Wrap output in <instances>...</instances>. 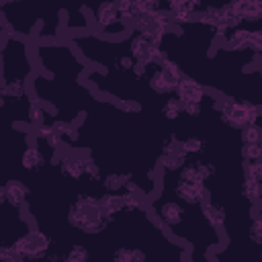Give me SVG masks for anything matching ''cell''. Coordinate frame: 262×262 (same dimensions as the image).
Listing matches in <instances>:
<instances>
[{"mask_svg": "<svg viewBox=\"0 0 262 262\" xmlns=\"http://www.w3.org/2000/svg\"><path fill=\"white\" fill-rule=\"evenodd\" d=\"M219 108V115L221 119L231 127V129H237L242 131L244 127L252 125L258 121L260 117V111L258 106H254L252 102L248 100H235V98H223L219 104H215Z\"/></svg>", "mask_w": 262, "mask_h": 262, "instance_id": "cell-1", "label": "cell"}, {"mask_svg": "<svg viewBox=\"0 0 262 262\" xmlns=\"http://www.w3.org/2000/svg\"><path fill=\"white\" fill-rule=\"evenodd\" d=\"M49 246H51V239H47L41 231H29L27 235L18 237L12 244V248L23 258H43V256H47Z\"/></svg>", "mask_w": 262, "mask_h": 262, "instance_id": "cell-2", "label": "cell"}, {"mask_svg": "<svg viewBox=\"0 0 262 262\" xmlns=\"http://www.w3.org/2000/svg\"><path fill=\"white\" fill-rule=\"evenodd\" d=\"M129 49H131L133 59H135V61H141V63H160L162 59L168 57V53L162 51L160 45H154V43H151L145 35H141V33L131 39Z\"/></svg>", "mask_w": 262, "mask_h": 262, "instance_id": "cell-3", "label": "cell"}, {"mask_svg": "<svg viewBox=\"0 0 262 262\" xmlns=\"http://www.w3.org/2000/svg\"><path fill=\"white\" fill-rule=\"evenodd\" d=\"M96 25L104 31V33H113L115 29H119L121 33L125 31V20L121 18V12L117 8V4L113 0H104L98 4L96 12H94Z\"/></svg>", "mask_w": 262, "mask_h": 262, "instance_id": "cell-4", "label": "cell"}, {"mask_svg": "<svg viewBox=\"0 0 262 262\" xmlns=\"http://www.w3.org/2000/svg\"><path fill=\"white\" fill-rule=\"evenodd\" d=\"M174 192H176V196H180V201H184L188 205H201L211 199V190L205 184H192V182H184V180H180L176 184Z\"/></svg>", "mask_w": 262, "mask_h": 262, "instance_id": "cell-5", "label": "cell"}, {"mask_svg": "<svg viewBox=\"0 0 262 262\" xmlns=\"http://www.w3.org/2000/svg\"><path fill=\"white\" fill-rule=\"evenodd\" d=\"M176 98H180L182 102H203L207 90L203 84H199L194 78L190 76H182L176 84Z\"/></svg>", "mask_w": 262, "mask_h": 262, "instance_id": "cell-6", "label": "cell"}, {"mask_svg": "<svg viewBox=\"0 0 262 262\" xmlns=\"http://www.w3.org/2000/svg\"><path fill=\"white\" fill-rule=\"evenodd\" d=\"M215 174V168L211 164L199 162V164H188L180 168V180L184 182H192V184H205V180Z\"/></svg>", "mask_w": 262, "mask_h": 262, "instance_id": "cell-7", "label": "cell"}, {"mask_svg": "<svg viewBox=\"0 0 262 262\" xmlns=\"http://www.w3.org/2000/svg\"><path fill=\"white\" fill-rule=\"evenodd\" d=\"M0 201L10 203L12 207L18 209V207L27 201V188H25V184L18 182V180H10V182H6V184L0 188Z\"/></svg>", "mask_w": 262, "mask_h": 262, "instance_id": "cell-8", "label": "cell"}, {"mask_svg": "<svg viewBox=\"0 0 262 262\" xmlns=\"http://www.w3.org/2000/svg\"><path fill=\"white\" fill-rule=\"evenodd\" d=\"M176 84H178V80L172 78L170 74H166L162 68H158V70L151 74V78H149V88H151L156 94H170V92L176 90Z\"/></svg>", "mask_w": 262, "mask_h": 262, "instance_id": "cell-9", "label": "cell"}, {"mask_svg": "<svg viewBox=\"0 0 262 262\" xmlns=\"http://www.w3.org/2000/svg\"><path fill=\"white\" fill-rule=\"evenodd\" d=\"M98 209L102 213V217L106 221H113L115 213L123 211L125 209V203H123V194H117V192H108V194H102L98 199Z\"/></svg>", "mask_w": 262, "mask_h": 262, "instance_id": "cell-10", "label": "cell"}, {"mask_svg": "<svg viewBox=\"0 0 262 262\" xmlns=\"http://www.w3.org/2000/svg\"><path fill=\"white\" fill-rule=\"evenodd\" d=\"M201 213H203V217L207 219V223H209L213 229H217V231L223 229V223H225V211H223V207H219L217 203H213V199L201 203Z\"/></svg>", "mask_w": 262, "mask_h": 262, "instance_id": "cell-11", "label": "cell"}, {"mask_svg": "<svg viewBox=\"0 0 262 262\" xmlns=\"http://www.w3.org/2000/svg\"><path fill=\"white\" fill-rule=\"evenodd\" d=\"M96 215H98V209H86V207H80V205L74 203V207L68 211V223L72 227L84 229Z\"/></svg>", "mask_w": 262, "mask_h": 262, "instance_id": "cell-12", "label": "cell"}, {"mask_svg": "<svg viewBox=\"0 0 262 262\" xmlns=\"http://www.w3.org/2000/svg\"><path fill=\"white\" fill-rule=\"evenodd\" d=\"M61 172L72 180H78V178L86 176V158H82V156H66L61 160Z\"/></svg>", "mask_w": 262, "mask_h": 262, "instance_id": "cell-13", "label": "cell"}, {"mask_svg": "<svg viewBox=\"0 0 262 262\" xmlns=\"http://www.w3.org/2000/svg\"><path fill=\"white\" fill-rule=\"evenodd\" d=\"M219 14H221V29H219V33H223V31H233V29H237L239 25H242V16L231 8V4H223V6H219Z\"/></svg>", "mask_w": 262, "mask_h": 262, "instance_id": "cell-14", "label": "cell"}, {"mask_svg": "<svg viewBox=\"0 0 262 262\" xmlns=\"http://www.w3.org/2000/svg\"><path fill=\"white\" fill-rule=\"evenodd\" d=\"M182 209H180V205H176V203H164L162 207H160V211H158V215H160V219L166 223V225H178L180 221H182Z\"/></svg>", "mask_w": 262, "mask_h": 262, "instance_id": "cell-15", "label": "cell"}, {"mask_svg": "<svg viewBox=\"0 0 262 262\" xmlns=\"http://www.w3.org/2000/svg\"><path fill=\"white\" fill-rule=\"evenodd\" d=\"M194 20H199V23L205 25V27L215 29L217 33H219V29H221V14H219V8H217V6H207L205 10H201V12L194 16Z\"/></svg>", "mask_w": 262, "mask_h": 262, "instance_id": "cell-16", "label": "cell"}, {"mask_svg": "<svg viewBox=\"0 0 262 262\" xmlns=\"http://www.w3.org/2000/svg\"><path fill=\"white\" fill-rule=\"evenodd\" d=\"M242 194L250 203H260L262 201V180L244 178V182H242Z\"/></svg>", "mask_w": 262, "mask_h": 262, "instance_id": "cell-17", "label": "cell"}, {"mask_svg": "<svg viewBox=\"0 0 262 262\" xmlns=\"http://www.w3.org/2000/svg\"><path fill=\"white\" fill-rule=\"evenodd\" d=\"M20 162H23V168H25V170H39V168L45 164V158H43L41 149L33 145V147H27V149H25Z\"/></svg>", "mask_w": 262, "mask_h": 262, "instance_id": "cell-18", "label": "cell"}, {"mask_svg": "<svg viewBox=\"0 0 262 262\" xmlns=\"http://www.w3.org/2000/svg\"><path fill=\"white\" fill-rule=\"evenodd\" d=\"M37 129H39V131H37V137H39V139H43L49 147L57 149V147L61 145V141H63V139L57 135V131L53 129V125H45V123H43V125H39Z\"/></svg>", "mask_w": 262, "mask_h": 262, "instance_id": "cell-19", "label": "cell"}, {"mask_svg": "<svg viewBox=\"0 0 262 262\" xmlns=\"http://www.w3.org/2000/svg\"><path fill=\"white\" fill-rule=\"evenodd\" d=\"M168 10H170V18H172L174 25H186V23H192V20H194V10L188 8L186 4L168 8Z\"/></svg>", "mask_w": 262, "mask_h": 262, "instance_id": "cell-20", "label": "cell"}, {"mask_svg": "<svg viewBox=\"0 0 262 262\" xmlns=\"http://www.w3.org/2000/svg\"><path fill=\"white\" fill-rule=\"evenodd\" d=\"M113 260H117V262H143L145 254L137 248H121L113 254Z\"/></svg>", "mask_w": 262, "mask_h": 262, "instance_id": "cell-21", "label": "cell"}, {"mask_svg": "<svg viewBox=\"0 0 262 262\" xmlns=\"http://www.w3.org/2000/svg\"><path fill=\"white\" fill-rule=\"evenodd\" d=\"M53 129L57 131V135L66 141H76L78 137H80V133H78V129H76V125H72V123H68V121H53Z\"/></svg>", "mask_w": 262, "mask_h": 262, "instance_id": "cell-22", "label": "cell"}, {"mask_svg": "<svg viewBox=\"0 0 262 262\" xmlns=\"http://www.w3.org/2000/svg\"><path fill=\"white\" fill-rule=\"evenodd\" d=\"M248 29H233V33L229 35L227 39V49L231 51H239V49H246V41H248Z\"/></svg>", "mask_w": 262, "mask_h": 262, "instance_id": "cell-23", "label": "cell"}, {"mask_svg": "<svg viewBox=\"0 0 262 262\" xmlns=\"http://www.w3.org/2000/svg\"><path fill=\"white\" fill-rule=\"evenodd\" d=\"M184 113V102L180 100V98H168L166 102H164V106H162V115L166 117V119H176V117H180Z\"/></svg>", "mask_w": 262, "mask_h": 262, "instance_id": "cell-24", "label": "cell"}, {"mask_svg": "<svg viewBox=\"0 0 262 262\" xmlns=\"http://www.w3.org/2000/svg\"><path fill=\"white\" fill-rule=\"evenodd\" d=\"M160 164L166 170H180L186 164V156L184 154H168V151H164V156L160 158Z\"/></svg>", "mask_w": 262, "mask_h": 262, "instance_id": "cell-25", "label": "cell"}, {"mask_svg": "<svg viewBox=\"0 0 262 262\" xmlns=\"http://www.w3.org/2000/svg\"><path fill=\"white\" fill-rule=\"evenodd\" d=\"M242 172H244V178H256V180H262V158L260 160H244L242 162Z\"/></svg>", "mask_w": 262, "mask_h": 262, "instance_id": "cell-26", "label": "cell"}, {"mask_svg": "<svg viewBox=\"0 0 262 262\" xmlns=\"http://www.w3.org/2000/svg\"><path fill=\"white\" fill-rule=\"evenodd\" d=\"M113 2L117 4L119 12H121V18H123L125 23H131V20H135V18L139 16L137 10H135L133 0H113Z\"/></svg>", "mask_w": 262, "mask_h": 262, "instance_id": "cell-27", "label": "cell"}, {"mask_svg": "<svg viewBox=\"0 0 262 262\" xmlns=\"http://www.w3.org/2000/svg\"><path fill=\"white\" fill-rule=\"evenodd\" d=\"M129 180H131L129 174H111V176H106V180H104V188L111 190V192H115V190H119V188H125V184H127Z\"/></svg>", "mask_w": 262, "mask_h": 262, "instance_id": "cell-28", "label": "cell"}, {"mask_svg": "<svg viewBox=\"0 0 262 262\" xmlns=\"http://www.w3.org/2000/svg\"><path fill=\"white\" fill-rule=\"evenodd\" d=\"M242 141L244 143H260L262 141V127H258L256 123L244 127L242 129Z\"/></svg>", "mask_w": 262, "mask_h": 262, "instance_id": "cell-29", "label": "cell"}, {"mask_svg": "<svg viewBox=\"0 0 262 262\" xmlns=\"http://www.w3.org/2000/svg\"><path fill=\"white\" fill-rule=\"evenodd\" d=\"M2 96L4 98H8V96H12V98H23L25 96V86H23V82L20 80H14V82H4L2 84Z\"/></svg>", "mask_w": 262, "mask_h": 262, "instance_id": "cell-30", "label": "cell"}, {"mask_svg": "<svg viewBox=\"0 0 262 262\" xmlns=\"http://www.w3.org/2000/svg\"><path fill=\"white\" fill-rule=\"evenodd\" d=\"M137 14H154L156 10H160V0H133Z\"/></svg>", "mask_w": 262, "mask_h": 262, "instance_id": "cell-31", "label": "cell"}, {"mask_svg": "<svg viewBox=\"0 0 262 262\" xmlns=\"http://www.w3.org/2000/svg\"><path fill=\"white\" fill-rule=\"evenodd\" d=\"M242 158H244V160H250V162L260 160V158H262V141H260V143H244V147H242Z\"/></svg>", "mask_w": 262, "mask_h": 262, "instance_id": "cell-32", "label": "cell"}, {"mask_svg": "<svg viewBox=\"0 0 262 262\" xmlns=\"http://www.w3.org/2000/svg\"><path fill=\"white\" fill-rule=\"evenodd\" d=\"M158 66H160V68H162V70H164L166 74H170L172 78H176V80H180V78L184 76V74H182V70H180V66H178L176 61H172L170 57H166V59H162V61H160Z\"/></svg>", "mask_w": 262, "mask_h": 262, "instance_id": "cell-33", "label": "cell"}, {"mask_svg": "<svg viewBox=\"0 0 262 262\" xmlns=\"http://www.w3.org/2000/svg\"><path fill=\"white\" fill-rule=\"evenodd\" d=\"M29 121H31L35 127L43 125V106H41L37 100H31V104H29Z\"/></svg>", "mask_w": 262, "mask_h": 262, "instance_id": "cell-34", "label": "cell"}, {"mask_svg": "<svg viewBox=\"0 0 262 262\" xmlns=\"http://www.w3.org/2000/svg\"><path fill=\"white\" fill-rule=\"evenodd\" d=\"M248 235H250L252 242H256V244L262 246V215L254 217V221H252V225L248 229Z\"/></svg>", "mask_w": 262, "mask_h": 262, "instance_id": "cell-35", "label": "cell"}, {"mask_svg": "<svg viewBox=\"0 0 262 262\" xmlns=\"http://www.w3.org/2000/svg\"><path fill=\"white\" fill-rule=\"evenodd\" d=\"M66 260L68 262H84L88 260V250L84 246H74L68 254H66Z\"/></svg>", "mask_w": 262, "mask_h": 262, "instance_id": "cell-36", "label": "cell"}, {"mask_svg": "<svg viewBox=\"0 0 262 262\" xmlns=\"http://www.w3.org/2000/svg\"><path fill=\"white\" fill-rule=\"evenodd\" d=\"M246 47H248V49H252V51L262 53V31H250V33H248Z\"/></svg>", "mask_w": 262, "mask_h": 262, "instance_id": "cell-37", "label": "cell"}, {"mask_svg": "<svg viewBox=\"0 0 262 262\" xmlns=\"http://www.w3.org/2000/svg\"><path fill=\"white\" fill-rule=\"evenodd\" d=\"M182 147H184L186 154H199V151L203 149V139H199V137H188V139L182 141Z\"/></svg>", "mask_w": 262, "mask_h": 262, "instance_id": "cell-38", "label": "cell"}, {"mask_svg": "<svg viewBox=\"0 0 262 262\" xmlns=\"http://www.w3.org/2000/svg\"><path fill=\"white\" fill-rule=\"evenodd\" d=\"M242 18H244V20H260V18H262V8L252 2V4L246 8V12L242 14Z\"/></svg>", "mask_w": 262, "mask_h": 262, "instance_id": "cell-39", "label": "cell"}, {"mask_svg": "<svg viewBox=\"0 0 262 262\" xmlns=\"http://www.w3.org/2000/svg\"><path fill=\"white\" fill-rule=\"evenodd\" d=\"M86 176L90 180H98L100 178V168L92 158H86Z\"/></svg>", "mask_w": 262, "mask_h": 262, "instance_id": "cell-40", "label": "cell"}, {"mask_svg": "<svg viewBox=\"0 0 262 262\" xmlns=\"http://www.w3.org/2000/svg\"><path fill=\"white\" fill-rule=\"evenodd\" d=\"M0 258H2V260H6V262H18V260H23V256H20L12 246L2 248V250H0Z\"/></svg>", "mask_w": 262, "mask_h": 262, "instance_id": "cell-41", "label": "cell"}, {"mask_svg": "<svg viewBox=\"0 0 262 262\" xmlns=\"http://www.w3.org/2000/svg\"><path fill=\"white\" fill-rule=\"evenodd\" d=\"M76 205L86 207V209H98V199L88 196V194H80V196L76 199Z\"/></svg>", "mask_w": 262, "mask_h": 262, "instance_id": "cell-42", "label": "cell"}, {"mask_svg": "<svg viewBox=\"0 0 262 262\" xmlns=\"http://www.w3.org/2000/svg\"><path fill=\"white\" fill-rule=\"evenodd\" d=\"M123 203H125V209H131V211H135V209H141V207H143V205H141V201H139L133 192L123 194Z\"/></svg>", "mask_w": 262, "mask_h": 262, "instance_id": "cell-43", "label": "cell"}, {"mask_svg": "<svg viewBox=\"0 0 262 262\" xmlns=\"http://www.w3.org/2000/svg\"><path fill=\"white\" fill-rule=\"evenodd\" d=\"M133 66H135L133 55H123L117 59V68H121V70H133Z\"/></svg>", "mask_w": 262, "mask_h": 262, "instance_id": "cell-44", "label": "cell"}, {"mask_svg": "<svg viewBox=\"0 0 262 262\" xmlns=\"http://www.w3.org/2000/svg\"><path fill=\"white\" fill-rule=\"evenodd\" d=\"M229 4H231V8H233V10H235V12L242 16V14L246 12V8L252 4V0H231Z\"/></svg>", "mask_w": 262, "mask_h": 262, "instance_id": "cell-45", "label": "cell"}, {"mask_svg": "<svg viewBox=\"0 0 262 262\" xmlns=\"http://www.w3.org/2000/svg\"><path fill=\"white\" fill-rule=\"evenodd\" d=\"M184 113L190 117H199L201 115V102H184Z\"/></svg>", "mask_w": 262, "mask_h": 262, "instance_id": "cell-46", "label": "cell"}, {"mask_svg": "<svg viewBox=\"0 0 262 262\" xmlns=\"http://www.w3.org/2000/svg\"><path fill=\"white\" fill-rule=\"evenodd\" d=\"M133 76L139 80V78H143L145 74H147V63H141V61H135V66H133Z\"/></svg>", "mask_w": 262, "mask_h": 262, "instance_id": "cell-47", "label": "cell"}, {"mask_svg": "<svg viewBox=\"0 0 262 262\" xmlns=\"http://www.w3.org/2000/svg\"><path fill=\"white\" fill-rule=\"evenodd\" d=\"M186 0H166V4H168V8H174V6H180V4H184Z\"/></svg>", "mask_w": 262, "mask_h": 262, "instance_id": "cell-48", "label": "cell"}, {"mask_svg": "<svg viewBox=\"0 0 262 262\" xmlns=\"http://www.w3.org/2000/svg\"><path fill=\"white\" fill-rule=\"evenodd\" d=\"M252 2H254V4H258V6L262 8V0H252Z\"/></svg>", "mask_w": 262, "mask_h": 262, "instance_id": "cell-49", "label": "cell"}]
</instances>
